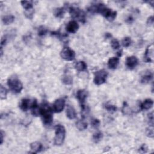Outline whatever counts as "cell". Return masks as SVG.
<instances>
[{
    "mask_svg": "<svg viewBox=\"0 0 154 154\" xmlns=\"http://www.w3.org/2000/svg\"><path fill=\"white\" fill-rule=\"evenodd\" d=\"M48 30L45 28L44 27H39L38 30V35L39 36H45L47 33Z\"/></svg>",
    "mask_w": 154,
    "mask_h": 154,
    "instance_id": "obj_31",
    "label": "cell"
},
{
    "mask_svg": "<svg viewBox=\"0 0 154 154\" xmlns=\"http://www.w3.org/2000/svg\"><path fill=\"white\" fill-rule=\"evenodd\" d=\"M91 125L94 128H98L100 125V121L96 118H92L91 119Z\"/></svg>",
    "mask_w": 154,
    "mask_h": 154,
    "instance_id": "obj_33",
    "label": "cell"
},
{
    "mask_svg": "<svg viewBox=\"0 0 154 154\" xmlns=\"http://www.w3.org/2000/svg\"><path fill=\"white\" fill-rule=\"evenodd\" d=\"M7 93V90L1 85V87H0V98H1V100L6 99Z\"/></svg>",
    "mask_w": 154,
    "mask_h": 154,
    "instance_id": "obj_25",
    "label": "cell"
},
{
    "mask_svg": "<svg viewBox=\"0 0 154 154\" xmlns=\"http://www.w3.org/2000/svg\"><path fill=\"white\" fill-rule=\"evenodd\" d=\"M65 99L64 98H59L57 99L53 105V110L55 113H61L63 110L65 106Z\"/></svg>",
    "mask_w": 154,
    "mask_h": 154,
    "instance_id": "obj_9",
    "label": "cell"
},
{
    "mask_svg": "<svg viewBox=\"0 0 154 154\" xmlns=\"http://www.w3.org/2000/svg\"><path fill=\"white\" fill-rule=\"evenodd\" d=\"M131 43H132V41H131V39L129 37H125L122 40V42L123 47H124L125 48L129 47L130 46V45H131Z\"/></svg>",
    "mask_w": 154,
    "mask_h": 154,
    "instance_id": "obj_27",
    "label": "cell"
},
{
    "mask_svg": "<svg viewBox=\"0 0 154 154\" xmlns=\"http://www.w3.org/2000/svg\"><path fill=\"white\" fill-rule=\"evenodd\" d=\"M153 44L148 46L144 55V61L147 63H151L153 61Z\"/></svg>",
    "mask_w": 154,
    "mask_h": 154,
    "instance_id": "obj_11",
    "label": "cell"
},
{
    "mask_svg": "<svg viewBox=\"0 0 154 154\" xmlns=\"http://www.w3.org/2000/svg\"><path fill=\"white\" fill-rule=\"evenodd\" d=\"M153 17L152 16L149 17V18H148L147 20V24L148 25H152L153 24Z\"/></svg>",
    "mask_w": 154,
    "mask_h": 154,
    "instance_id": "obj_36",
    "label": "cell"
},
{
    "mask_svg": "<svg viewBox=\"0 0 154 154\" xmlns=\"http://www.w3.org/2000/svg\"><path fill=\"white\" fill-rule=\"evenodd\" d=\"M1 142H0V144L2 145L3 143V141H4V133L3 132V131L1 130Z\"/></svg>",
    "mask_w": 154,
    "mask_h": 154,
    "instance_id": "obj_37",
    "label": "cell"
},
{
    "mask_svg": "<svg viewBox=\"0 0 154 154\" xmlns=\"http://www.w3.org/2000/svg\"><path fill=\"white\" fill-rule=\"evenodd\" d=\"M103 137V134L100 131H98V132L95 133L93 135V141L95 143H97L99 142L101 139Z\"/></svg>",
    "mask_w": 154,
    "mask_h": 154,
    "instance_id": "obj_24",
    "label": "cell"
},
{
    "mask_svg": "<svg viewBox=\"0 0 154 154\" xmlns=\"http://www.w3.org/2000/svg\"><path fill=\"white\" fill-rule=\"evenodd\" d=\"M147 150H148L147 146H146V144H143V145H142L141 146L139 151L141 153H146L147 152Z\"/></svg>",
    "mask_w": 154,
    "mask_h": 154,
    "instance_id": "obj_34",
    "label": "cell"
},
{
    "mask_svg": "<svg viewBox=\"0 0 154 154\" xmlns=\"http://www.w3.org/2000/svg\"><path fill=\"white\" fill-rule=\"evenodd\" d=\"M105 37L106 38H110L111 37V35L110 33H105Z\"/></svg>",
    "mask_w": 154,
    "mask_h": 154,
    "instance_id": "obj_39",
    "label": "cell"
},
{
    "mask_svg": "<svg viewBox=\"0 0 154 154\" xmlns=\"http://www.w3.org/2000/svg\"><path fill=\"white\" fill-rule=\"evenodd\" d=\"M55 135L54 137V145L55 146H61L65 141L66 137L65 128L61 125H56L55 127Z\"/></svg>",
    "mask_w": 154,
    "mask_h": 154,
    "instance_id": "obj_3",
    "label": "cell"
},
{
    "mask_svg": "<svg viewBox=\"0 0 154 154\" xmlns=\"http://www.w3.org/2000/svg\"><path fill=\"white\" fill-rule=\"evenodd\" d=\"M22 6L25 9V10H31L33 9V5L32 1H22L21 2Z\"/></svg>",
    "mask_w": 154,
    "mask_h": 154,
    "instance_id": "obj_23",
    "label": "cell"
},
{
    "mask_svg": "<svg viewBox=\"0 0 154 154\" xmlns=\"http://www.w3.org/2000/svg\"><path fill=\"white\" fill-rule=\"evenodd\" d=\"M88 11L90 13H98L101 14L105 19L109 21H113L117 16V12L107 7L104 4H96L92 5L88 8Z\"/></svg>",
    "mask_w": 154,
    "mask_h": 154,
    "instance_id": "obj_1",
    "label": "cell"
},
{
    "mask_svg": "<svg viewBox=\"0 0 154 154\" xmlns=\"http://www.w3.org/2000/svg\"><path fill=\"white\" fill-rule=\"evenodd\" d=\"M125 63L128 69H133L138 65L139 60L135 56H129L127 58Z\"/></svg>",
    "mask_w": 154,
    "mask_h": 154,
    "instance_id": "obj_10",
    "label": "cell"
},
{
    "mask_svg": "<svg viewBox=\"0 0 154 154\" xmlns=\"http://www.w3.org/2000/svg\"><path fill=\"white\" fill-rule=\"evenodd\" d=\"M119 63V58L114 57L110 58L108 61V66L111 69H115Z\"/></svg>",
    "mask_w": 154,
    "mask_h": 154,
    "instance_id": "obj_17",
    "label": "cell"
},
{
    "mask_svg": "<svg viewBox=\"0 0 154 154\" xmlns=\"http://www.w3.org/2000/svg\"><path fill=\"white\" fill-rule=\"evenodd\" d=\"M111 46L114 49H117L121 47V45H120V43L117 39H114L111 42Z\"/></svg>",
    "mask_w": 154,
    "mask_h": 154,
    "instance_id": "obj_29",
    "label": "cell"
},
{
    "mask_svg": "<svg viewBox=\"0 0 154 154\" xmlns=\"http://www.w3.org/2000/svg\"><path fill=\"white\" fill-rule=\"evenodd\" d=\"M105 108L106 110L109 112H115L117 110V107L115 105L111 104H106Z\"/></svg>",
    "mask_w": 154,
    "mask_h": 154,
    "instance_id": "obj_32",
    "label": "cell"
},
{
    "mask_svg": "<svg viewBox=\"0 0 154 154\" xmlns=\"http://www.w3.org/2000/svg\"><path fill=\"white\" fill-rule=\"evenodd\" d=\"M7 84L11 90L16 93H20L23 89V85L16 75L10 77L8 79Z\"/></svg>",
    "mask_w": 154,
    "mask_h": 154,
    "instance_id": "obj_4",
    "label": "cell"
},
{
    "mask_svg": "<svg viewBox=\"0 0 154 154\" xmlns=\"http://www.w3.org/2000/svg\"><path fill=\"white\" fill-rule=\"evenodd\" d=\"M61 57L66 61H72L75 58L76 54L73 50L69 47H65L60 53Z\"/></svg>",
    "mask_w": 154,
    "mask_h": 154,
    "instance_id": "obj_7",
    "label": "cell"
},
{
    "mask_svg": "<svg viewBox=\"0 0 154 154\" xmlns=\"http://www.w3.org/2000/svg\"><path fill=\"white\" fill-rule=\"evenodd\" d=\"M153 105V100L151 99H146L140 104V107L141 110H150Z\"/></svg>",
    "mask_w": 154,
    "mask_h": 154,
    "instance_id": "obj_16",
    "label": "cell"
},
{
    "mask_svg": "<svg viewBox=\"0 0 154 154\" xmlns=\"http://www.w3.org/2000/svg\"><path fill=\"white\" fill-rule=\"evenodd\" d=\"M79 28V25L78 24V22L75 21V20H72L69 22V23L67 24L66 26V31L69 33H75Z\"/></svg>",
    "mask_w": 154,
    "mask_h": 154,
    "instance_id": "obj_12",
    "label": "cell"
},
{
    "mask_svg": "<svg viewBox=\"0 0 154 154\" xmlns=\"http://www.w3.org/2000/svg\"><path fill=\"white\" fill-rule=\"evenodd\" d=\"M34 12H35V11H34V9H31V10H25L24 15L26 16V18H27L28 19H32L33 18Z\"/></svg>",
    "mask_w": 154,
    "mask_h": 154,
    "instance_id": "obj_30",
    "label": "cell"
},
{
    "mask_svg": "<svg viewBox=\"0 0 154 154\" xmlns=\"http://www.w3.org/2000/svg\"><path fill=\"white\" fill-rule=\"evenodd\" d=\"M108 72L105 70H99L95 73L93 82L97 85H102L106 82Z\"/></svg>",
    "mask_w": 154,
    "mask_h": 154,
    "instance_id": "obj_6",
    "label": "cell"
},
{
    "mask_svg": "<svg viewBox=\"0 0 154 154\" xmlns=\"http://www.w3.org/2000/svg\"><path fill=\"white\" fill-rule=\"evenodd\" d=\"M146 134L149 138H153L154 133H153V126L149 125V127L147 128L146 130Z\"/></svg>",
    "mask_w": 154,
    "mask_h": 154,
    "instance_id": "obj_28",
    "label": "cell"
},
{
    "mask_svg": "<svg viewBox=\"0 0 154 154\" xmlns=\"http://www.w3.org/2000/svg\"><path fill=\"white\" fill-rule=\"evenodd\" d=\"M36 101V99H30L28 98H24L21 101L19 105L20 108L23 111H27L28 109H31Z\"/></svg>",
    "mask_w": 154,
    "mask_h": 154,
    "instance_id": "obj_8",
    "label": "cell"
},
{
    "mask_svg": "<svg viewBox=\"0 0 154 154\" xmlns=\"http://www.w3.org/2000/svg\"><path fill=\"white\" fill-rule=\"evenodd\" d=\"M66 116H67V117L70 120H73L76 118L77 113H76L75 108H73V107L70 105H67V108H66Z\"/></svg>",
    "mask_w": 154,
    "mask_h": 154,
    "instance_id": "obj_15",
    "label": "cell"
},
{
    "mask_svg": "<svg viewBox=\"0 0 154 154\" xmlns=\"http://www.w3.org/2000/svg\"><path fill=\"white\" fill-rule=\"evenodd\" d=\"M69 13L73 19H78L82 23L85 22V14L84 11L76 7H71L69 8Z\"/></svg>",
    "mask_w": 154,
    "mask_h": 154,
    "instance_id": "obj_5",
    "label": "cell"
},
{
    "mask_svg": "<svg viewBox=\"0 0 154 154\" xmlns=\"http://www.w3.org/2000/svg\"><path fill=\"white\" fill-rule=\"evenodd\" d=\"M65 13V9L64 7L56 8L54 10V15L57 18H61Z\"/></svg>",
    "mask_w": 154,
    "mask_h": 154,
    "instance_id": "obj_21",
    "label": "cell"
},
{
    "mask_svg": "<svg viewBox=\"0 0 154 154\" xmlns=\"http://www.w3.org/2000/svg\"><path fill=\"white\" fill-rule=\"evenodd\" d=\"M153 78V73L150 71H148L145 73L141 77V83L142 84H147L150 82Z\"/></svg>",
    "mask_w": 154,
    "mask_h": 154,
    "instance_id": "obj_18",
    "label": "cell"
},
{
    "mask_svg": "<svg viewBox=\"0 0 154 154\" xmlns=\"http://www.w3.org/2000/svg\"><path fill=\"white\" fill-rule=\"evenodd\" d=\"M88 96V93L86 90H79L77 93V98L81 105H84L85 101L86 100Z\"/></svg>",
    "mask_w": 154,
    "mask_h": 154,
    "instance_id": "obj_13",
    "label": "cell"
},
{
    "mask_svg": "<svg viewBox=\"0 0 154 154\" xmlns=\"http://www.w3.org/2000/svg\"><path fill=\"white\" fill-rule=\"evenodd\" d=\"M75 67L78 72H84L87 69V65L83 61H79L77 62L75 65Z\"/></svg>",
    "mask_w": 154,
    "mask_h": 154,
    "instance_id": "obj_19",
    "label": "cell"
},
{
    "mask_svg": "<svg viewBox=\"0 0 154 154\" xmlns=\"http://www.w3.org/2000/svg\"><path fill=\"white\" fill-rule=\"evenodd\" d=\"M76 127L79 131H83V130H85V129L87 128L88 124L86 122H85L84 121L80 120V121H78L77 122Z\"/></svg>",
    "mask_w": 154,
    "mask_h": 154,
    "instance_id": "obj_22",
    "label": "cell"
},
{
    "mask_svg": "<svg viewBox=\"0 0 154 154\" xmlns=\"http://www.w3.org/2000/svg\"><path fill=\"white\" fill-rule=\"evenodd\" d=\"M62 81H63V83L66 85H70V84H72L73 78L71 75H65L63 77Z\"/></svg>",
    "mask_w": 154,
    "mask_h": 154,
    "instance_id": "obj_26",
    "label": "cell"
},
{
    "mask_svg": "<svg viewBox=\"0 0 154 154\" xmlns=\"http://www.w3.org/2000/svg\"><path fill=\"white\" fill-rule=\"evenodd\" d=\"M39 115L41 116L45 126H50L53 121V109L49 104L44 102L39 107Z\"/></svg>",
    "mask_w": 154,
    "mask_h": 154,
    "instance_id": "obj_2",
    "label": "cell"
},
{
    "mask_svg": "<svg viewBox=\"0 0 154 154\" xmlns=\"http://www.w3.org/2000/svg\"><path fill=\"white\" fill-rule=\"evenodd\" d=\"M133 21V17L132 16H129L128 17V18L127 19V22H128V23H131V22H132Z\"/></svg>",
    "mask_w": 154,
    "mask_h": 154,
    "instance_id": "obj_38",
    "label": "cell"
},
{
    "mask_svg": "<svg viewBox=\"0 0 154 154\" xmlns=\"http://www.w3.org/2000/svg\"><path fill=\"white\" fill-rule=\"evenodd\" d=\"M15 21V16L10 15H5L2 18V21L4 25H9L12 24Z\"/></svg>",
    "mask_w": 154,
    "mask_h": 154,
    "instance_id": "obj_20",
    "label": "cell"
},
{
    "mask_svg": "<svg viewBox=\"0 0 154 154\" xmlns=\"http://www.w3.org/2000/svg\"><path fill=\"white\" fill-rule=\"evenodd\" d=\"M43 149V145L41 142L35 141L33 142L30 145V153H37L41 152Z\"/></svg>",
    "mask_w": 154,
    "mask_h": 154,
    "instance_id": "obj_14",
    "label": "cell"
},
{
    "mask_svg": "<svg viewBox=\"0 0 154 154\" xmlns=\"http://www.w3.org/2000/svg\"><path fill=\"white\" fill-rule=\"evenodd\" d=\"M148 120L149 121V125H152L153 126V112L152 111L149 113V114H148Z\"/></svg>",
    "mask_w": 154,
    "mask_h": 154,
    "instance_id": "obj_35",
    "label": "cell"
}]
</instances>
